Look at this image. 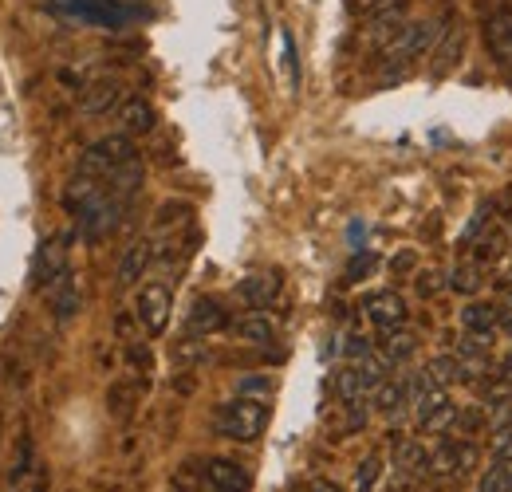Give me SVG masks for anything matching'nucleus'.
Wrapping results in <instances>:
<instances>
[{
    "instance_id": "1",
    "label": "nucleus",
    "mask_w": 512,
    "mask_h": 492,
    "mask_svg": "<svg viewBox=\"0 0 512 492\" xmlns=\"http://www.w3.org/2000/svg\"><path fill=\"white\" fill-rule=\"evenodd\" d=\"M442 28H449V16H438V20H410V24L383 48V67L386 71H402V67L418 63L426 52L438 48V40L446 36Z\"/></svg>"
},
{
    "instance_id": "2",
    "label": "nucleus",
    "mask_w": 512,
    "mask_h": 492,
    "mask_svg": "<svg viewBox=\"0 0 512 492\" xmlns=\"http://www.w3.org/2000/svg\"><path fill=\"white\" fill-rule=\"evenodd\" d=\"M130 162H138V150H134V138L115 130V134H103L95 138L83 154H79V174L87 178H115L119 170H127Z\"/></svg>"
},
{
    "instance_id": "3",
    "label": "nucleus",
    "mask_w": 512,
    "mask_h": 492,
    "mask_svg": "<svg viewBox=\"0 0 512 492\" xmlns=\"http://www.w3.org/2000/svg\"><path fill=\"white\" fill-rule=\"evenodd\" d=\"M410 410H414V422L422 430H446V426H453V410L457 406L449 398L446 382H438L430 370H422L414 378V402H410Z\"/></svg>"
},
{
    "instance_id": "4",
    "label": "nucleus",
    "mask_w": 512,
    "mask_h": 492,
    "mask_svg": "<svg viewBox=\"0 0 512 492\" xmlns=\"http://www.w3.org/2000/svg\"><path fill=\"white\" fill-rule=\"evenodd\" d=\"M268 426V406L264 398H245L237 394L233 402H225L217 410V433L229 441H256Z\"/></svg>"
},
{
    "instance_id": "5",
    "label": "nucleus",
    "mask_w": 512,
    "mask_h": 492,
    "mask_svg": "<svg viewBox=\"0 0 512 492\" xmlns=\"http://www.w3.org/2000/svg\"><path fill=\"white\" fill-rule=\"evenodd\" d=\"M481 461V449L473 437H442L434 449H430V477H442V481H457V477H469Z\"/></svg>"
},
{
    "instance_id": "6",
    "label": "nucleus",
    "mask_w": 512,
    "mask_h": 492,
    "mask_svg": "<svg viewBox=\"0 0 512 492\" xmlns=\"http://www.w3.org/2000/svg\"><path fill=\"white\" fill-rule=\"evenodd\" d=\"M52 8L79 24H95V28H111V32L127 28L134 20V8H127L123 0H52Z\"/></svg>"
},
{
    "instance_id": "7",
    "label": "nucleus",
    "mask_w": 512,
    "mask_h": 492,
    "mask_svg": "<svg viewBox=\"0 0 512 492\" xmlns=\"http://www.w3.org/2000/svg\"><path fill=\"white\" fill-rule=\"evenodd\" d=\"M170 311H174V296H170V284L162 280H150L142 284L138 292V304H134V319L146 335H162L170 327Z\"/></svg>"
},
{
    "instance_id": "8",
    "label": "nucleus",
    "mask_w": 512,
    "mask_h": 492,
    "mask_svg": "<svg viewBox=\"0 0 512 492\" xmlns=\"http://www.w3.org/2000/svg\"><path fill=\"white\" fill-rule=\"evenodd\" d=\"M485 44H489L493 63L512 79V4L505 0H497L485 12Z\"/></svg>"
},
{
    "instance_id": "9",
    "label": "nucleus",
    "mask_w": 512,
    "mask_h": 492,
    "mask_svg": "<svg viewBox=\"0 0 512 492\" xmlns=\"http://www.w3.org/2000/svg\"><path fill=\"white\" fill-rule=\"evenodd\" d=\"M64 276H67L64 241H48V245H40L36 260H32V272H28V284H32L36 292H52Z\"/></svg>"
},
{
    "instance_id": "10",
    "label": "nucleus",
    "mask_w": 512,
    "mask_h": 492,
    "mask_svg": "<svg viewBox=\"0 0 512 492\" xmlns=\"http://www.w3.org/2000/svg\"><path fill=\"white\" fill-rule=\"evenodd\" d=\"M127 217V205L123 201H115L111 193L91 209V213H83L79 217V233H83V241H91V245H99L103 237H111L115 229H119V221Z\"/></svg>"
},
{
    "instance_id": "11",
    "label": "nucleus",
    "mask_w": 512,
    "mask_h": 492,
    "mask_svg": "<svg viewBox=\"0 0 512 492\" xmlns=\"http://www.w3.org/2000/svg\"><path fill=\"white\" fill-rule=\"evenodd\" d=\"M363 315H367L371 327L394 331V327H406L410 308H406V300L398 292H371V296H363Z\"/></svg>"
},
{
    "instance_id": "12",
    "label": "nucleus",
    "mask_w": 512,
    "mask_h": 492,
    "mask_svg": "<svg viewBox=\"0 0 512 492\" xmlns=\"http://www.w3.org/2000/svg\"><path fill=\"white\" fill-rule=\"evenodd\" d=\"M229 311L221 300H213V296H197L190 304V315H186V327H190V335L197 339H209V335H221V331H229Z\"/></svg>"
},
{
    "instance_id": "13",
    "label": "nucleus",
    "mask_w": 512,
    "mask_h": 492,
    "mask_svg": "<svg viewBox=\"0 0 512 492\" xmlns=\"http://www.w3.org/2000/svg\"><path fill=\"white\" fill-rule=\"evenodd\" d=\"M205 481L213 492H249L253 489V473L241 465V461H229V457H209L205 465Z\"/></svg>"
},
{
    "instance_id": "14",
    "label": "nucleus",
    "mask_w": 512,
    "mask_h": 492,
    "mask_svg": "<svg viewBox=\"0 0 512 492\" xmlns=\"http://www.w3.org/2000/svg\"><path fill=\"white\" fill-rule=\"evenodd\" d=\"M394 477L398 481H426L430 477V449L414 437L394 445Z\"/></svg>"
},
{
    "instance_id": "15",
    "label": "nucleus",
    "mask_w": 512,
    "mask_h": 492,
    "mask_svg": "<svg viewBox=\"0 0 512 492\" xmlns=\"http://www.w3.org/2000/svg\"><path fill=\"white\" fill-rule=\"evenodd\" d=\"M410 20H406V0H398V4H390V8H379V12H371L367 16V28H363V36H367V44H375V48H386L402 28H406Z\"/></svg>"
},
{
    "instance_id": "16",
    "label": "nucleus",
    "mask_w": 512,
    "mask_h": 492,
    "mask_svg": "<svg viewBox=\"0 0 512 492\" xmlns=\"http://www.w3.org/2000/svg\"><path fill=\"white\" fill-rule=\"evenodd\" d=\"M107 197V182L103 178H87V174H75L64 189V209L67 213H75V217H83V213H91L99 201Z\"/></svg>"
},
{
    "instance_id": "17",
    "label": "nucleus",
    "mask_w": 512,
    "mask_h": 492,
    "mask_svg": "<svg viewBox=\"0 0 512 492\" xmlns=\"http://www.w3.org/2000/svg\"><path fill=\"white\" fill-rule=\"evenodd\" d=\"M371 398H375V410H379V414L394 418V414H402V410L414 402V378H394V374H386L383 382L371 390Z\"/></svg>"
},
{
    "instance_id": "18",
    "label": "nucleus",
    "mask_w": 512,
    "mask_h": 492,
    "mask_svg": "<svg viewBox=\"0 0 512 492\" xmlns=\"http://www.w3.org/2000/svg\"><path fill=\"white\" fill-rule=\"evenodd\" d=\"M119 103H123L119 79H95V83H87V87L79 91V111H83V115H107V111H115Z\"/></svg>"
},
{
    "instance_id": "19",
    "label": "nucleus",
    "mask_w": 512,
    "mask_h": 492,
    "mask_svg": "<svg viewBox=\"0 0 512 492\" xmlns=\"http://www.w3.org/2000/svg\"><path fill=\"white\" fill-rule=\"evenodd\" d=\"M150 260H154V245H150V241H134V245H127V252L119 256V272H115L119 288H134V284L146 276Z\"/></svg>"
},
{
    "instance_id": "20",
    "label": "nucleus",
    "mask_w": 512,
    "mask_h": 492,
    "mask_svg": "<svg viewBox=\"0 0 512 492\" xmlns=\"http://www.w3.org/2000/svg\"><path fill=\"white\" fill-rule=\"evenodd\" d=\"M154 123H158V115H154V107L142 95H130V99L119 103V130L123 134H130V138L134 134H150Z\"/></svg>"
},
{
    "instance_id": "21",
    "label": "nucleus",
    "mask_w": 512,
    "mask_h": 492,
    "mask_svg": "<svg viewBox=\"0 0 512 492\" xmlns=\"http://www.w3.org/2000/svg\"><path fill=\"white\" fill-rule=\"evenodd\" d=\"M241 296H245V304L253 311H264L276 304V296H280V280L272 276V272H256V276H245L241 280Z\"/></svg>"
},
{
    "instance_id": "22",
    "label": "nucleus",
    "mask_w": 512,
    "mask_h": 492,
    "mask_svg": "<svg viewBox=\"0 0 512 492\" xmlns=\"http://www.w3.org/2000/svg\"><path fill=\"white\" fill-rule=\"evenodd\" d=\"M367 394H371V386H367L363 370L355 367V363L335 370V398H339L343 406H359V402H367Z\"/></svg>"
},
{
    "instance_id": "23",
    "label": "nucleus",
    "mask_w": 512,
    "mask_h": 492,
    "mask_svg": "<svg viewBox=\"0 0 512 492\" xmlns=\"http://www.w3.org/2000/svg\"><path fill=\"white\" fill-rule=\"evenodd\" d=\"M461 327H465V335H477V339H497L501 311L489 308V304H469V308H461Z\"/></svg>"
},
{
    "instance_id": "24",
    "label": "nucleus",
    "mask_w": 512,
    "mask_h": 492,
    "mask_svg": "<svg viewBox=\"0 0 512 492\" xmlns=\"http://www.w3.org/2000/svg\"><path fill=\"white\" fill-rule=\"evenodd\" d=\"M414 351H418V335H414V331H406V327L383 331L379 355H383L390 367H394V363H406V359H414Z\"/></svg>"
},
{
    "instance_id": "25",
    "label": "nucleus",
    "mask_w": 512,
    "mask_h": 492,
    "mask_svg": "<svg viewBox=\"0 0 512 492\" xmlns=\"http://www.w3.org/2000/svg\"><path fill=\"white\" fill-rule=\"evenodd\" d=\"M233 335H237V339H245V343H253V347H264V343H272V339H276V323H272V315L253 311V315H245V319H237V323H233Z\"/></svg>"
},
{
    "instance_id": "26",
    "label": "nucleus",
    "mask_w": 512,
    "mask_h": 492,
    "mask_svg": "<svg viewBox=\"0 0 512 492\" xmlns=\"http://www.w3.org/2000/svg\"><path fill=\"white\" fill-rule=\"evenodd\" d=\"M426 370L438 378V382H473L477 378V370L481 367H473L469 359H461V355H438V359H430L426 363Z\"/></svg>"
},
{
    "instance_id": "27",
    "label": "nucleus",
    "mask_w": 512,
    "mask_h": 492,
    "mask_svg": "<svg viewBox=\"0 0 512 492\" xmlns=\"http://www.w3.org/2000/svg\"><path fill=\"white\" fill-rule=\"evenodd\" d=\"M461 56H465V28H449L446 36L438 40V52H434V75L442 79L446 71L457 67Z\"/></svg>"
},
{
    "instance_id": "28",
    "label": "nucleus",
    "mask_w": 512,
    "mask_h": 492,
    "mask_svg": "<svg viewBox=\"0 0 512 492\" xmlns=\"http://www.w3.org/2000/svg\"><path fill=\"white\" fill-rule=\"evenodd\" d=\"M79 304H83V296H79V284L64 276L56 288H52V315H56V323H71L75 315H79Z\"/></svg>"
},
{
    "instance_id": "29",
    "label": "nucleus",
    "mask_w": 512,
    "mask_h": 492,
    "mask_svg": "<svg viewBox=\"0 0 512 492\" xmlns=\"http://www.w3.org/2000/svg\"><path fill=\"white\" fill-rule=\"evenodd\" d=\"M509 229H501V225H497V229H485V233H481V237H477V245H473V260H477V264H493V260H501V256H505V252H509Z\"/></svg>"
},
{
    "instance_id": "30",
    "label": "nucleus",
    "mask_w": 512,
    "mask_h": 492,
    "mask_svg": "<svg viewBox=\"0 0 512 492\" xmlns=\"http://www.w3.org/2000/svg\"><path fill=\"white\" fill-rule=\"evenodd\" d=\"M449 288H453L457 296H477V292H481V264L473 260V264L453 268V272H449Z\"/></svg>"
},
{
    "instance_id": "31",
    "label": "nucleus",
    "mask_w": 512,
    "mask_h": 492,
    "mask_svg": "<svg viewBox=\"0 0 512 492\" xmlns=\"http://www.w3.org/2000/svg\"><path fill=\"white\" fill-rule=\"evenodd\" d=\"M477 492H512V465L509 461H493V465L481 473Z\"/></svg>"
},
{
    "instance_id": "32",
    "label": "nucleus",
    "mask_w": 512,
    "mask_h": 492,
    "mask_svg": "<svg viewBox=\"0 0 512 492\" xmlns=\"http://www.w3.org/2000/svg\"><path fill=\"white\" fill-rule=\"evenodd\" d=\"M379 473H383V457H379V453L363 457V461H359V469H355V492H371V489H375Z\"/></svg>"
},
{
    "instance_id": "33",
    "label": "nucleus",
    "mask_w": 512,
    "mask_h": 492,
    "mask_svg": "<svg viewBox=\"0 0 512 492\" xmlns=\"http://www.w3.org/2000/svg\"><path fill=\"white\" fill-rule=\"evenodd\" d=\"M134 398H138V390H130L127 382H115V386H111V394H107V406H111V414L127 418L130 410H134Z\"/></svg>"
},
{
    "instance_id": "34",
    "label": "nucleus",
    "mask_w": 512,
    "mask_h": 492,
    "mask_svg": "<svg viewBox=\"0 0 512 492\" xmlns=\"http://www.w3.org/2000/svg\"><path fill=\"white\" fill-rule=\"evenodd\" d=\"M485 426V414H481V406H461V410H453V430L457 433H477Z\"/></svg>"
},
{
    "instance_id": "35",
    "label": "nucleus",
    "mask_w": 512,
    "mask_h": 492,
    "mask_svg": "<svg viewBox=\"0 0 512 492\" xmlns=\"http://www.w3.org/2000/svg\"><path fill=\"white\" fill-rule=\"evenodd\" d=\"M28 469H32V437L24 433V437H20V453H16V465H12V473H8V485H24Z\"/></svg>"
},
{
    "instance_id": "36",
    "label": "nucleus",
    "mask_w": 512,
    "mask_h": 492,
    "mask_svg": "<svg viewBox=\"0 0 512 492\" xmlns=\"http://www.w3.org/2000/svg\"><path fill=\"white\" fill-rule=\"evenodd\" d=\"M237 394H245V398H264V394H272V378H268V374H245V378L237 382Z\"/></svg>"
},
{
    "instance_id": "37",
    "label": "nucleus",
    "mask_w": 512,
    "mask_h": 492,
    "mask_svg": "<svg viewBox=\"0 0 512 492\" xmlns=\"http://www.w3.org/2000/svg\"><path fill=\"white\" fill-rule=\"evenodd\" d=\"M280 44H284V67H288V83H292V91L300 87V60H296V44H292V32H284L280 36Z\"/></svg>"
},
{
    "instance_id": "38",
    "label": "nucleus",
    "mask_w": 512,
    "mask_h": 492,
    "mask_svg": "<svg viewBox=\"0 0 512 492\" xmlns=\"http://www.w3.org/2000/svg\"><path fill=\"white\" fill-rule=\"evenodd\" d=\"M174 217H190V205H186V201H166L154 221H158V229H166V225H178Z\"/></svg>"
},
{
    "instance_id": "39",
    "label": "nucleus",
    "mask_w": 512,
    "mask_h": 492,
    "mask_svg": "<svg viewBox=\"0 0 512 492\" xmlns=\"http://www.w3.org/2000/svg\"><path fill=\"white\" fill-rule=\"evenodd\" d=\"M367 355H375L371 339H367V335H347V359L359 363V359H367Z\"/></svg>"
},
{
    "instance_id": "40",
    "label": "nucleus",
    "mask_w": 512,
    "mask_h": 492,
    "mask_svg": "<svg viewBox=\"0 0 512 492\" xmlns=\"http://www.w3.org/2000/svg\"><path fill=\"white\" fill-rule=\"evenodd\" d=\"M493 461H509L512 465V426L497 430V437H493Z\"/></svg>"
},
{
    "instance_id": "41",
    "label": "nucleus",
    "mask_w": 512,
    "mask_h": 492,
    "mask_svg": "<svg viewBox=\"0 0 512 492\" xmlns=\"http://www.w3.org/2000/svg\"><path fill=\"white\" fill-rule=\"evenodd\" d=\"M442 280H449V276H442L438 268H430V272L418 276V292H422V296H438V292H442Z\"/></svg>"
},
{
    "instance_id": "42",
    "label": "nucleus",
    "mask_w": 512,
    "mask_h": 492,
    "mask_svg": "<svg viewBox=\"0 0 512 492\" xmlns=\"http://www.w3.org/2000/svg\"><path fill=\"white\" fill-rule=\"evenodd\" d=\"M174 359H178V363H205V359H209V351H205L201 343H182V347L174 351Z\"/></svg>"
},
{
    "instance_id": "43",
    "label": "nucleus",
    "mask_w": 512,
    "mask_h": 492,
    "mask_svg": "<svg viewBox=\"0 0 512 492\" xmlns=\"http://www.w3.org/2000/svg\"><path fill=\"white\" fill-rule=\"evenodd\" d=\"M390 4H398V0H347V8H351L355 16H371V12H379V8H390Z\"/></svg>"
},
{
    "instance_id": "44",
    "label": "nucleus",
    "mask_w": 512,
    "mask_h": 492,
    "mask_svg": "<svg viewBox=\"0 0 512 492\" xmlns=\"http://www.w3.org/2000/svg\"><path fill=\"white\" fill-rule=\"evenodd\" d=\"M371 268H375V252H359V256L351 260V272H347V276L355 280V276H367Z\"/></svg>"
},
{
    "instance_id": "45",
    "label": "nucleus",
    "mask_w": 512,
    "mask_h": 492,
    "mask_svg": "<svg viewBox=\"0 0 512 492\" xmlns=\"http://www.w3.org/2000/svg\"><path fill=\"white\" fill-rule=\"evenodd\" d=\"M304 492H347L343 485H335V481H327V477H316V481H308Z\"/></svg>"
},
{
    "instance_id": "46",
    "label": "nucleus",
    "mask_w": 512,
    "mask_h": 492,
    "mask_svg": "<svg viewBox=\"0 0 512 492\" xmlns=\"http://www.w3.org/2000/svg\"><path fill=\"white\" fill-rule=\"evenodd\" d=\"M390 268H394V272H410V268H414V252H398V256L390 260Z\"/></svg>"
},
{
    "instance_id": "47",
    "label": "nucleus",
    "mask_w": 512,
    "mask_h": 492,
    "mask_svg": "<svg viewBox=\"0 0 512 492\" xmlns=\"http://www.w3.org/2000/svg\"><path fill=\"white\" fill-rule=\"evenodd\" d=\"M501 378H505V382L512 386V351L505 355V359H501Z\"/></svg>"
},
{
    "instance_id": "48",
    "label": "nucleus",
    "mask_w": 512,
    "mask_h": 492,
    "mask_svg": "<svg viewBox=\"0 0 512 492\" xmlns=\"http://www.w3.org/2000/svg\"><path fill=\"white\" fill-rule=\"evenodd\" d=\"M509 233H512V221H509Z\"/></svg>"
},
{
    "instance_id": "49",
    "label": "nucleus",
    "mask_w": 512,
    "mask_h": 492,
    "mask_svg": "<svg viewBox=\"0 0 512 492\" xmlns=\"http://www.w3.org/2000/svg\"><path fill=\"white\" fill-rule=\"evenodd\" d=\"M394 492H406V489H394Z\"/></svg>"
}]
</instances>
